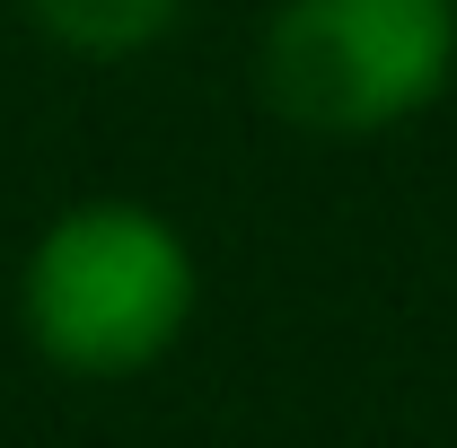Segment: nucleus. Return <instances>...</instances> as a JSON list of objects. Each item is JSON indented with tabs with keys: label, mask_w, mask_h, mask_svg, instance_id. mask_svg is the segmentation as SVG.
<instances>
[{
	"label": "nucleus",
	"mask_w": 457,
	"mask_h": 448,
	"mask_svg": "<svg viewBox=\"0 0 457 448\" xmlns=\"http://www.w3.org/2000/svg\"><path fill=\"white\" fill-rule=\"evenodd\" d=\"M194 237L132 194H88L54 212L18 264V335L62 378H141L194 335Z\"/></svg>",
	"instance_id": "1"
},
{
	"label": "nucleus",
	"mask_w": 457,
	"mask_h": 448,
	"mask_svg": "<svg viewBox=\"0 0 457 448\" xmlns=\"http://www.w3.org/2000/svg\"><path fill=\"white\" fill-rule=\"evenodd\" d=\"M457 0H273L255 97L308 141H387L449 97Z\"/></svg>",
	"instance_id": "2"
},
{
	"label": "nucleus",
	"mask_w": 457,
	"mask_h": 448,
	"mask_svg": "<svg viewBox=\"0 0 457 448\" xmlns=\"http://www.w3.org/2000/svg\"><path fill=\"white\" fill-rule=\"evenodd\" d=\"M18 18L71 62H141L176 36L185 0H18Z\"/></svg>",
	"instance_id": "3"
}]
</instances>
